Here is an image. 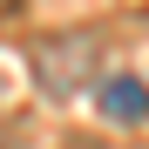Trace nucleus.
Instances as JSON below:
<instances>
[{"label": "nucleus", "mask_w": 149, "mask_h": 149, "mask_svg": "<svg viewBox=\"0 0 149 149\" xmlns=\"http://www.w3.org/2000/svg\"><path fill=\"white\" fill-rule=\"evenodd\" d=\"M27 74L47 102H74L81 88H102V47L95 34H47L27 47Z\"/></svg>", "instance_id": "f257e3e1"}, {"label": "nucleus", "mask_w": 149, "mask_h": 149, "mask_svg": "<svg viewBox=\"0 0 149 149\" xmlns=\"http://www.w3.org/2000/svg\"><path fill=\"white\" fill-rule=\"evenodd\" d=\"M102 115L109 122H149V88L136 81V74H102Z\"/></svg>", "instance_id": "f03ea898"}, {"label": "nucleus", "mask_w": 149, "mask_h": 149, "mask_svg": "<svg viewBox=\"0 0 149 149\" xmlns=\"http://www.w3.org/2000/svg\"><path fill=\"white\" fill-rule=\"evenodd\" d=\"M0 149H34V142H0Z\"/></svg>", "instance_id": "7ed1b4c3"}, {"label": "nucleus", "mask_w": 149, "mask_h": 149, "mask_svg": "<svg viewBox=\"0 0 149 149\" xmlns=\"http://www.w3.org/2000/svg\"><path fill=\"white\" fill-rule=\"evenodd\" d=\"M7 7H20V0H0V14H7Z\"/></svg>", "instance_id": "20e7f679"}]
</instances>
